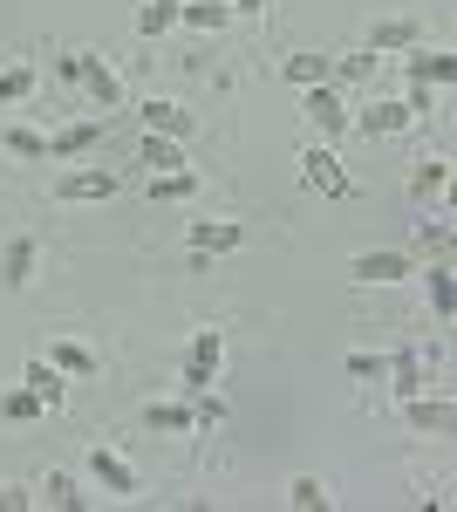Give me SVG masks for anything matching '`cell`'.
Masks as SVG:
<instances>
[{
  "mask_svg": "<svg viewBox=\"0 0 457 512\" xmlns=\"http://www.w3.org/2000/svg\"><path fill=\"white\" fill-rule=\"evenodd\" d=\"M55 76H62V82H82V89H89V103H96L103 117L123 103V82H116V69L103 62V55H55Z\"/></svg>",
  "mask_w": 457,
  "mask_h": 512,
  "instance_id": "cell-1",
  "label": "cell"
},
{
  "mask_svg": "<svg viewBox=\"0 0 457 512\" xmlns=\"http://www.w3.org/2000/svg\"><path fill=\"white\" fill-rule=\"evenodd\" d=\"M294 164H301V185H307V192H321V198H348V192H355V178L342 171V158H335L328 144H307Z\"/></svg>",
  "mask_w": 457,
  "mask_h": 512,
  "instance_id": "cell-2",
  "label": "cell"
},
{
  "mask_svg": "<svg viewBox=\"0 0 457 512\" xmlns=\"http://www.w3.org/2000/svg\"><path fill=\"white\" fill-rule=\"evenodd\" d=\"M219 362H226V335H219V328H198V335H191V349H185V396L212 390Z\"/></svg>",
  "mask_w": 457,
  "mask_h": 512,
  "instance_id": "cell-3",
  "label": "cell"
},
{
  "mask_svg": "<svg viewBox=\"0 0 457 512\" xmlns=\"http://www.w3.org/2000/svg\"><path fill=\"white\" fill-rule=\"evenodd\" d=\"M348 274L362 280V287H389V280L417 274V260H410V253H396V246H382V253H355V260H348Z\"/></svg>",
  "mask_w": 457,
  "mask_h": 512,
  "instance_id": "cell-4",
  "label": "cell"
},
{
  "mask_svg": "<svg viewBox=\"0 0 457 512\" xmlns=\"http://www.w3.org/2000/svg\"><path fill=\"white\" fill-rule=\"evenodd\" d=\"M185 246L219 260V253H239V246H246V226H232V219H191V226H185Z\"/></svg>",
  "mask_w": 457,
  "mask_h": 512,
  "instance_id": "cell-5",
  "label": "cell"
},
{
  "mask_svg": "<svg viewBox=\"0 0 457 512\" xmlns=\"http://www.w3.org/2000/svg\"><path fill=\"white\" fill-rule=\"evenodd\" d=\"M403 424L410 431H423V437H444L457 424V410H451V396H403Z\"/></svg>",
  "mask_w": 457,
  "mask_h": 512,
  "instance_id": "cell-6",
  "label": "cell"
},
{
  "mask_svg": "<svg viewBox=\"0 0 457 512\" xmlns=\"http://www.w3.org/2000/svg\"><path fill=\"white\" fill-rule=\"evenodd\" d=\"M96 144H103V117H82V123H69V130L48 137V164H76V158H89Z\"/></svg>",
  "mask_w": 457,
  "mask_h": 512,
  "instance_id": "cell-7",
  "label": "cell"
},
{
  "mask_svg": "<svg viewBox=\"0 0 457 512\" xmlns=\"http://www.w3.org/2000/svg\"><path fill=\"white\" fill-rule=\"evenodd\" d=\"M55 198H62V205H96V198H116V171H62V178H55Z\"/></svg>",
  "mask_w": 457,
  "mask_h": 512,
  "instance_id": "cell-8",
  "label": "cell"
},
{
  "mask_svg": "<svg viewBox=\"0 0 457 512\" xmlns=\"http://www.w3.org/2000/svg\"><path fill=\"white\" fill-rule=\"evenodd\" d=\"M89 472H96V485H103L110 499H137V472H130V458H116L110 444L89 451Z\"/></svg>",
  "mask_w": 457,
  "mask_h": 512,
  "instance_id": "cell-9",
  "label": "cell"
},
{
  "mask_svg": "<svg viewBox=\"0 0 457 512\" xmlns=\"http://www.w3.org/2000/svg\"><path fill=\"white\" fill-rule=\"evenodd\" d=\"M403 48H423V21L389 14V21H376V28H369V55H403Z\"/></svg>",
  "mask_w": 457,
  "mask_h": 512,
  "instance_id": "cell-10",
  "label": "cell"
},
{
  "mask_svg": "<svg viewBox=\"0 0 457 512\" xmlns=\"http://www.w3.org/2000/svg\"><path fill=\"white\" fill-rule=\"evenodd\" d=\"M307 123H314V130H321V144H328V137H342L348 130V110H342V96H335V89H328V82H314V89H307Z\"/></svg>",
  "mask_w": 457,
  "mask_h": 512,
  "instance_id": "cell-11",
  "label": "cell"
},
{
  "mask_svg": "<svg viewBox=\"0 0 457 512\" xmlns=\"http://www.w3.org/2000/svg\"><path fill=\"white\" fill-rule=\"evenodd\" d=\"M362 137H396V130H410V103H376V110H362V117H348Z\"/></svg>",
  "mask_w": 457,
  "mask_h": 512,
  "instance_id": "cell-12",
  "label": "cell"
},
{
  "mask_svg": "<svg viewBox=\"0 0 457 512\" xmlns=\"http://www.w3.org/2000/svg\"><path fill=\"white\" fill-rule=\"evenodd\" d=\"M35 260H41V246L28 233L7 239V253H0V280H7V287H28V280H35Z\"/></svg>",
  "mask_w": 457,
  "mask_h": 512,
  "instance_id": "cell-13",
  "label": "cell"
},
{
  "mask_svg": "<svg viewBox=\"0 0 457 512\" xmlns=\"http://www.w3.org/2000/svg\"><path fill=\"white\" fill-rule=\"evenodd\" d=\"M21 383H28V390H35L41 403H48V410H62V396H69V383H62V369H55L48 355H35V362L21 369Z\"/></svg>",
  "mask_w": 457,
  "mask_h": 512,
  "instance_id": "cell-14",
  "label": "cell"
},
{
  "mask_svg": "<svg viewBox=\"0 0 457 512\" xmlns=\"http://www.w3.org/2000/svg\"><path fill=\"white\" fill-rule=\"evenodd\" d=\"M226 21H232L226 0H185V7H178V28H191V35H219Z\"/></svg>",
  "mask_w": 457,
  "mask_h": 512,
  "instance_id": "cell-15",
  "label": "cell"
},
{
  "mask_svg": "<svg viewBox=\"0 0 457 512\" xmlns=\"http://www.w3.org/2000/svg\"><path fill=\"white\" fill-rule=\"evenodd\" d=\"M144 130L185 144V137H191V110H185V103H157V96H151V103H144Z\"/></svg>",
  "mask_w": 457,
  "mask_h": 512,
  "instance_id": "cell-16",
  "label": "cell"
},
{
  "mask_svg": "<svg viewBox=\"0 0 457 512\" xmlns=\"http://www.w3.org/2000/svg\"><path fill=\"white\" fill-rule=\"evenodd\" d=\"M280 76L294 82V89H314V82H335V55H287V62H280Z\"/></svg>",
  "mask_w": 457,
  "mask_h": 512,
  "instance_id": "cell-17",
  "label": "cell"
},
{
  "mask_svg": "<svg viewBox=\"0 0 457 512\" xmlns=\"http://www.w3.org/2000/svg\"><path fill=\"white\" fill-rule=\"evenodd\" d=\"M444 192H451V164H444V158H423L417 171H410V198L430 205V198H444Z\"/></svg>",
  "mask_w": 457,
  "mask_h": 512,
  "instance_id": "cell-18",
  "label": "cell"
},
{
  "mask_svg": "<svg viewBox=\"0 0 457 512\" xmlns=\"http://www.w3.org/2000/svg\"><path fill=\"white\" fill-rule=\"evenodd\" d=\"M0 151H7V158H28V164H48V137L28 130V123H7V130H0Z\"/></svg>",
  "mask_w": 457,
  "mask_h": 512,
  "instance_id": "cell-19",
  "label": "cell"
},
{
  "mask_svg": "<svg viewBox=\"0 0 457 512\" xmlns=\"http://www.w3.org/2000/svg\"><path fill=\"white\" fill-rule=\"evenodd\" d=\"M137 164H151V171H185V151H178V137H157V130H144Z\"/></svg>",
  "mask_w": 457,
  "mask_h": 512,
  "instance_id": "cell-20",
  "label": "cell"
},
{
  "mask_svg": "<svg viewBox=\"0 0 457 512\" xmlns=\"http://www.w3.org/2000/svg\"><path fill=\"white\" fill-rule=\"evenodd\" d=\"M389 376H396V383H389L396 396H417V390H423V349H417V342H403V349H396Z\"/></svg>",
  "mask_w": 457,
  "mask_h": 512,
  "instance_id": "cell-21",
  "label": "cell"
},
{
  "mask_svg": "<svg viewBox=\"0 0 457 512\" xmlns=\"http://www.w3.org/2000/svg\"><path fill=\"white\" fill-rule=\"evenodd\" d=\"M410 82H423V89H451L457 82V55H410Z\"/></svg>",
  "mask_w": 457,
  "mask_h": 512,
  "instance_id": "cell-22",
  "label": "cell"
},
{
  "mask_svg": "<svg viewBox=\"0 0 457 512\" xmlns=\"http://www.w3.org/2000/svg\"><path fill=\"white\" fill-rule=\"evenodd\" d=\"M144 424L164 431V437H191V431H198V424H191V403H151V410H144Z\"/></svg>",
  "mask_w": 457,
  "mask_h": 512,
  "instance_id": "cell-23",
  "label": "cell"
},
{
  "mask_svg": "<svg viewBox=\"0 0 457 512\" xmlns=\"http://www.w3.org/2000/svg\"><path fill=\"white\" fill-rule=\"evenodd\" d=\"M178 7H185V0H144V7H137V35H171V28H178Z\"/></svg>",
  "mask_w": 457,
  "mask_h": 512,
  "instance_id": "cell-24",
  "label": "cell"
},
{
  "mask_svg": "<svg viewBox=\"0 0 457 512\" xmlns=\"http://www.w3.org/2000/svg\"><path fill=\"white\" fill-rule=\"evenodd\" d=\"M430 308H437V321L457 315V274H451V260H437V267H430Z\"/></svg>",
  "mask_w": 457,
  "mask_h": 512,
  "instance_id": "cell-25",
  "label": "cell"
},
{
  "mask_svg": "<svg viewBox=\"0 0 457 512\" xmlns=\"http://www.w3.org/2000/svg\"><path fill=\"white\" fill-rule=\"evenodd\" d=\"M48 362H55L62 376H96V369H103V362H96V349H82V342H55V349H48Z\"/></svg>",
  "mask_w": 457,
  "mask_h": 512,
  "instance_id": "cell-26",
  "label": "cell"
},
{
  "mask_svg": "<svg viewBox=\"0 0 457 512\" xmlns=\"http://www.w3.org/2000/svg\"><path fill=\"white\" fill-rule=\"evenodd\" d=\"M328 499H335L328 478H294V485H287V506L294 512H328Z\"/></svg>",
  "mask_w": 457,
  "mask_h": 512,
  "instance_id": "cell-27",
  "label": "cell"
},
{
  "mask_svg": "<svg viewBox=\"0 0 457 512\" xmlns=\"http://www.w3.org/2000/svg\"><path fill=\"white\" fill-rule=\"evenodd\" d=\"M35 69H28V62H14V69H0V110H7V103H28V96H35Z\"/></svg>",
  "mask_w": 457,
  "mask_h": 512,
  "instance_id": "cell-28",
  "label": "cell"
},
{
  "mask_svg": "<svg viewBox=\"0 0 457 512\" xmlns=\"http://www.w3.org/2000/svg\"><path fill=\"white\" fill-rule=\"evenodd\" d=\"M41 410H48V403H41V396L28 390V383H21V390H7V396H0V417H7V424H35Z\"/></svg>",
  "mask_w": 457,
  "mask_h": 512,
  "instance_id": "cell-29",
  "label": "cell"
},
{
  "mask_svg": "<svg viewBox=\"0 0 457 512\" xmlns=\"http://www.w3.org/2000/svg\"><path fill=\"white\" fill-rule=\"evenodd\" d=\"M151 198H198V171H151Z\"/></svg>",
  "mask_w": 457,
  "mask_h": 512,
  "instance_id": "cell-30",
  "label": "cell"
},
{
  "mask_svg": "<svg viewBox=\"0 0 457 512\" xmlns=\"http://www.w3.org/2000/svg\"><path fill=\"white\" fill-rule=\"evenodd\" d=\"M191 424H198V431L226 424V396H219V390H198V396H191Z\"/></svg>",
  "mask_w": 457,
  "mask_h": 512,
  "instance_id": "cell-31",
  "label": "cell"
},
{
  "mask_svg": "<svg viewBox=\"0 0 457 512\" xmlns=\"http://www.w3.org/2000/svg\"><path fill=\"white\" fill-rule=\"evenodd\" d=\"M348 376H362V383H382V376H389V355L355 349V355H348Z\"/></svg>",
  "mask_w": 457,
  "mask_h": 512,
  "instance_id": "cell-32",
  "label": "cell"
},
{
  "mask_svg": "<svg viewBox=\"0 0 457 512\" xmlns=\"http://www.w3.org/2000/svg\"><path fill=\"white\" fill-rule=\"evenodd\" d=\"M41 492H48V506H82V492H76V478H69V472H48Z\"/></svg>",
  "mask_w": 457,
  "mask_h": 512,
  "instance_id": "cell-33",
  "label": "cell"
},
{
  "mask_svg": "<svg viewBox=\"0 0 457 512\" xmlns=\"http://www.w3.org/2000/svg\"><path fill=\"white\" fill-rule=\"evenodd\" d=\"M423 246H437V253H451V219L437 212V219H423Z\"/></svg>",
  "mask_w": 457,
  "mask_h": 512,
  "instance_id": "cell-34",
  "label": "cell"
},
{
  "mask_svg": "<svg viewBox=\"0 0 457 512\" xmlns=\"http://www.w3.org/2000/svg\"><path fill=\"white\" fill-rule=\"evenodd\" d=\"M335 76H376V55H348V62L335 69Z\"/></svg>",
  "mask_w": 457,
  "mask_h": 512,
  "instance_id": "cell-35",
  "label": "cell"
},
{
  "mask_svg": "<svg viewBox=\"0 0 457 512\" xmlns=\"http://www.w3.org/2000/svg\"><path fill=\"white\" fill-rule=\"evenodd\" d=\"M232 14H260V7H267V0H226Z\"/></svg>",
  "mask_w": 457,
  "mask_h": 512,
  "instance_id": "cell-36",
  "label": "cell"
}]
</instances>
